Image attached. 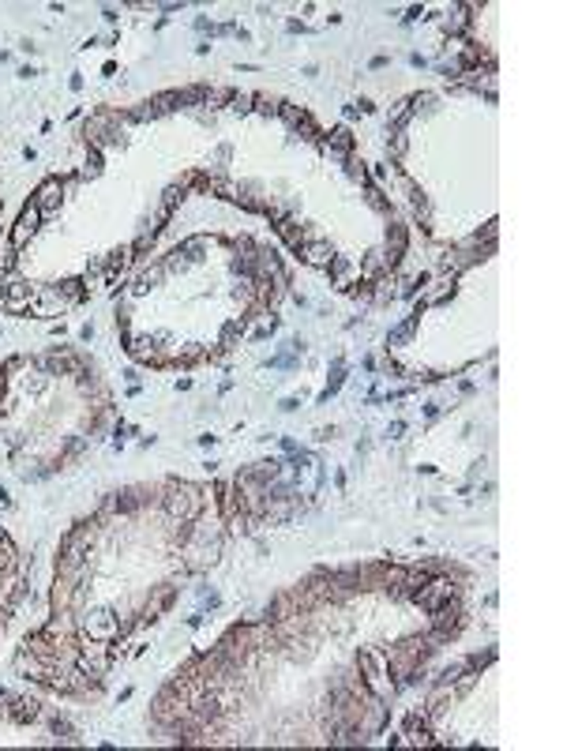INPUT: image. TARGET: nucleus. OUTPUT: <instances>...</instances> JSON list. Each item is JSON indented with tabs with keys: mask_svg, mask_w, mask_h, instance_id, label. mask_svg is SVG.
Returning a JSON list of instances; mask_svg holds the SVG:
<instances>
[{
	"mask_svg": "<svg viewBox=\"0 0 563 751\" xmlns=\"http://www.w3.org/2000/svg\"><path fill=\"white\" fill-rule=\"evenodd\" d=\"M38 229H42V211L34 207V203H26V207L19 211V218H15V226H12V233H8V245L12 248H23L31 245L34 237H38Z\"/></svg>",
	"mask_w": 563,
	"mask_h": 751,
	"instance_id": "nucleus-1",
	"label": "nucleus"
},
{
	"mask_svg": "<svg viewBox=\"0 0 563 751\" xmlns=\"http://www.w3.org/2000/svg\"><path fill=\"white\" fill-rule=\"evenodd\" d=\"M31 203L42 211V218H49L53 211H60V203H64V181L60 177H45L38 188H34Z\"/></svg>",
	"mask_w": 563,
	"mask_h": 751,
	"instance_id": "nucleus-2",
	"label": "nucleus"
},
{
	"mask_svg": "<svg viewBox=\"0 0 563 751\" xmlns=\"http://www.w3.org/2000/svg\"><path fill=\"white\" fill-rule=\"evenodd\" d=\"M12 707H0L8 713L12 721H19V725H31V721H38L42 718V702H34V699H19V695H4Z\"/></svg>",
	"mask_w": 563,
	"mask_h": 751,
	"instance_id": "nucleus-3",
	"label": "nucleus"
},
{
	"mask_svg": "<svg viewBox=\"0 0 563 751\" xmlns=\"http://www.w3.org/2000/svg\"><path fill=\"white\" fill-rule=\"evenodd\" d=\"M323 271L330 274V286H342V290H346V286L353 282V259H349V256H338V252H335V256H330V263L323 267Z\"/></svg>",
	"mask_w": 563,
	"mask_h": 751,
	"instance_id": "nucleus-4",
	"label": "nucleus"
},
{
	"mask_svg": "<svg viewBox=\"0 0 563 751\" xmlns=\"http://www.w3.org/2000/svg\"><path fill=\"white\" fill-rule=\"evenodd\" d=\"M330 256H335V248H330L327 240H312V237H308V245L301 248V259H304L308 267H319V271L330 263Z\"/></svg>",
	"mask_w": 563,
	"mask_h": 751,
	"instance_id": "nucleus-5",
	"label": "nucleus"
},
{
	"mask_svg": "<svg viewBox=\"0 0 563 751\" xmlns=\"http://www.w3.org/2000/svg\"><path fill=\"white\" fill-rule=\"evenodd\" d=\"M417 323H421L417 316H410V320H402L398 327H391V331H387V349H394V346H405V342L413 338V331H417Z\"/></svg>",
	"mask_w": 563,
	"mask_h": 751,
	"instance_id": "nucleus-6",
	"label": "nucleus"
},
{
	"mask_svg": "<svg viewBox=\"0 0 563 751\" xmlns=\"http://www.w3.org/2000/svg\"><path fill=\"white\" fill-rule=\"evenodd\" d=\"M405 245H410V229L398 226V222H391V226H387V248L405 256Z\"/></svg>",
	"mask_w": 563,
	"mask_h": 751,
	"instance_id": "nucleus-7",
	"label": "nucleus"
},
{
	"mask_svg": "<svg viewBox=\"0 0 563 751\" xmlns=\"http://www.w3.org/2000/svg\"><path fill=\"white\" fill-rule=\"evenodd\" d=\"M342 383H346V368H342V357H338L335 361V372H330V383H327V391L319 395V402H327L330 395H338V391H342Z\"/></svg>",
	"mask_w": 563,
	"mask_h": 751,
	"instance_id": "nucleus-8",
	"label": "nucleus"
},
{
	"mask_svg": "<svg viewBox=\"0 0 563 751\" xmlns=\"http://www.w3.org/2000/svg\"><path fill=\"white\" fill-rule=\"evenodd\" d=\"M244 331H248V320L244 316L241 320H229L226 331H221V346H233L237 338H244Z\"/></svg>",
	"mask_w": 563,
	"mask_h": 751,
	"instance_id": "nucleus-9",
	"label": "nucleus"
},
{
	"mask_svg": "<svg viewBox=\"0 0 563 751\" xmlns=\"http://www.w3.org/2000/svg\"><path fill=\"white\" fill-rule=\"evenodd\" d=\"M101 173V147H87V170H83V177H98Z\"/></svg>",
	"mask_w": 563,
	"mask_h": 751,
	"instance_id": "nucleus-10",
	"label": "nucleus"
},
{
	"mask_svg": "<svg viewBox=\"0 0 563 751\" xmlns=\"http://www.w3.org/2000/svg\"><path fill=\"white\" fill-rule=\"evenodd\" d=\"M49 729L57 732L60 740H76V729H72V725H68V721H64V718H49Z\"/></svg>",
	"mask_w": 563,
	"mask_h": 751,
	"instance_id": "nucleus-11",
	"label": "nucleus"
},
{
	"mask_svg": "<svg viewBox=\"0 0 563 751\" xmlns=\"http://www.w3.org/2000/svg\"><path fill=\"white\" fill-rule=\"evenodd\" d=\"M391 151H394V158H402V154L410 151V139H405V135H391Z\"/></svg>",
	"mask_w": 563,
	"mask_h": 751,
	"instance_id": "nucleus-12",
	"label": "nucleus"
},
{
	"mask_svg": "<svg viewBox=\"0 0 563 751\" xmlns=\"http://www.w3.org/2000/svg\"><path fill=\"white\" fill-rule=\"evenodd\" d=\"M421 15H424V8H421V4H413V8H410V12H405V23H413V19H421Z\"/></svg>",
	"mask_w": 563,
	"mask_h": 751,
	"instance_id": "nucleus-13",
	"label": "nucleus"
},
{
	"mask_svg": "<svg viewBox=\"0 0 563 751\" xmlns=\"http://www.w3.org/2000/svg\"><path fill=\"white\" fill-rule=\"evenodd\" d=\"M297 406H301L297 398H282V410H285V413H293V410H297Z\"/></svg>",
	"mask_w": 563,
	"mask_h": 751,
	"instance_id": "nucleus-14",
	"label": "nucleus"
},
{
	"mask_svg": "<svg viewBox=\"0 0 563 751\" xmlns=\"http://www.w3.org/2000/svg\"><path fill=\"white\" fill-rule=\"evenodd\" d=\"M4 695H8V691H4V688H0V702H4Z\"/></svg>",
	"mask_w": 563,
	"mask_h": 751,
	"instance_id": "nucleus-15",
	"label": "nucleus"
}]
</instances>
